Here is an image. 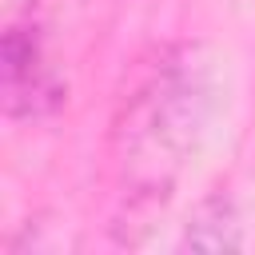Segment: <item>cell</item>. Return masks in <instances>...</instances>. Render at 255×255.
<instances>
[{
  "instance_id": "cell-1",
  "label": "cell",
  "mask_w": 255,
  "mask_h": 255,
  "mask_svg": "<svg viewBox=\"0 0 255 255\" xmlns=\"http://www.w3.org/2000/svg\"><path fill=\"white\" fill-rule=\"evenodd\" d=\"M215 108V72L199 44L159 52L116 120L120 191L131 211L163 207Z\"/></svg>"
},
{
  "instance_id": "cell-3",
  "label": "cell",
  "mask_w": 255,
  "mask_h": 255,
  "mask_svg": "<svg viewBox=\"0 0 255 255\" xmlns=\"http://www.w3.org/2000/svg\"><path fill=\"white\" fill-rule=\"evenodd\" d=\"M183 243L195 247V251H235V247H243V223H239L231 199L215 195V199L199 203L191 223H187Z\"/></svg>"
},
{
  "instance_id": "cell-2",
  "label": "cell",
  "mask_w": 255,
  "mask_h": 255,
  "mask_svg": "<svg viewBox=\"0 0 255 255\" xmlns=\"http://www.w3.org/2000/svg\"><path fill=\"white\" fill-rule=\"evenodd\" d=\"M44 56L32 20H8L4 28V104L8 116H32L44 104Z\"/></svg>"
}]
</instances>
